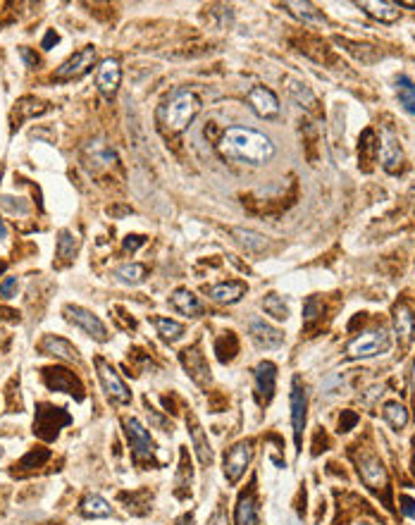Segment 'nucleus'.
<instances>
[{
    "instance_id": "f257e3e1",
    "label": "nucleus",
    "mask_w": 415,
    "mask_h": 525,
    "mask_svg": "<svg viewBox=\"0 0 415 525\" xmlns=\"http://www.w3.org/2000/svg\"><path fill=\"white\" fill-rule=\"evenodd\" d=\"M217 151L227 160L261 167L275 158V143H272L270 136H265L258 129L229 127L224 129L220 141H217Z\"/></svg>"
},
{
    "instance_id": "f03ea898",
    "label": "nucleus",
    "mask_w": 415,
    "mask_h": 525,
    "mask_svg": "<svg viewBox=\"0 0 415 525\" xmlns=\"http://www.w3.org/2000/svg\"><path fill=\"white\" fill-rule=\"evenodd\" d=\"M201 113V98L194 91H179L174 93L167 103H162L158 110V120L165 132L179 134L194 122L196 115Z\"/></svg>"
},
{
    "instance_id": "7ed1b4c3",
    "label": "nucleus",
    "mask_w": 415,
    "mask_h": 525,
    "mask_svg": "<svg viewBox=\"0 0 415 525\" xmlns=\"http://www.w3.org/2000/svg\"><path fill=\"white\" fill-rule=\"evenodd\" d=\"M70 422H72L70 413H65L63 408H56L51 404H38L36 406V420H33V432H36L41 440L53 442L58 437L60 427L70 425Z\"/></svg>"
},
{
    "instance_id": "20e7f679",
    "label": "nucleus",
    "mask_w": 415,
    "mask_h": 525,
    "mask_svg": "<svg viewBox=\"0 0 415 525\" xmlns=\"http://www.w3.org/2000/svg\"><path fill=\"white\" fill-rule=\"evenodd\" d=\"M122 425H125V432H127V440H129V447H132V454L136 461H148L153 463L155 459V442L151 440V435H148V430L141 425L136 418H125L122 420Z\"/></svg>"
},
{
    "instance_id": "39448f33",
    "label": "nucleus",
    "mask_w": 415,
    "mask_h": 525,
    "mask_svg": "<svg viewBox=\"0 0 415 525\" xmlns=\"http://www.w3.org/2000/svg\"><path fill=\"white\" fill-rule=\"evenodd\" d=\"M392 339L384 330H372L356 337L353 342L346 346V356L349 358H372L377 353H384L389 349Z\"/></svg>"
},
{
    "instance_id": "423d86ee",
    "label": "nucleus",
    "mask_w": 415,
    "mask_h": 525,
    "mask_svg": "<svg viewBox=\"0 0 415 525\" xmlns=\"http://www.w3.org/2000/svg\"><path fill=\"white\" fill-rule=\"evenodd\" d=\"M358 473L360 480L365 482V487H370L372 492H382L384 499L389 494V475H387V468L382 466V461L372 454H363L358 459Z\"/></svg>"
},
{
    "instance_id": "0eeeda50",
    "label": "nucleus",
    "mask_w": 415,
    "mask_h": 525,
    "mask_svg": "<svg viewBox=\"0 0 415 525\" xmlns=\"http://www.w3.org/2000/svg\"><path fill=\"white\" fill-rule=\"evenodd\" d=\"M93 63H96V48L84 46L81 51H77L74 56H70L63 65L58 67L56 74H53V79L56 81H74V79L84 77V74L93 67Z\"/></svg>"
},
{
    "instance_id": "6e6552de",
    "label": "nucleus",
    "mask_w": 415,
    "mask_h": 525,
    "mask_svg": "<svg viewBox=\"0 0 415 525\" xmlns=\"http://www.w3.org/2000/svg\"><path fill=\"white\" fill-rule=\"evenodd\" d=\"M96 370H98V380L103 392L110 397L115 404H129L132 401V392L125 385V380L120 378V373L107 363L105 358H96Z\"/></svg>"
},
{
    "instance_id": "1a4fd4ad",
    "label": "nucleus",
    "mask_w": 415,
    "mask_h": 525,
    "mask_svg": "<svg viewBox=\"0 0 415 525\" xmlns=\"http://www.w3.org/2000/svg\"><path fill=\"white\" fill-rule=\"evenodd\" d=\"M65 318L70 320L72 325H77L79 330H84L88 337H93L96 342H107L110 334H107V327L103 325V320L98 316H93L91 311L81 308V306H65Z\"/></svg>"
},
{
    "instance_id": "9d476101",
    "label": "nucleus",
    "mask_w": 415,
    "mask_h": 525,
    "mask_svg": "<svg viewBox=\"0 0 415 525\" xmlns=\"http://www.w3.org/2000/svg\"><path fill=\"white\" fill-rule=\"evenodd\" d=\"M253 459V445L251 442H236V445L224 454V477L232 485L241 480V475L246 473L248 463Z\"/></svg>"
},
{
    "instance_id": "9b49d317",
    "label": "nucleus",
    "mask_w": 415,
    "mask_h": 525,
    "mask_svg": "<svg viewBox=\"0 0 415 525\" xmlns=\"http://www.w3.org/2000/svg\"><path fill=\"white\" fill-rule=\"evenodd\" d=\"M43 382L53 392H65V394H72V397H77V399H84V385H81L77 375L70 373L67 368H46Z\"/></svg>"
},
{
    "instance_id": "f8f14e48",
    "label": "nucleus",
    "mask_w": 415,
    "mask_h": 525,
    "mask_svg": "<svg viewBox=\"0 0 415 525\" xmlns=\"http://www.w3.org/2000/svg\"><path fill=\"white\" fill-rule=\"evenodd\" d=\"M379 160H382V167L389 175H396L404 167V148H401L399 136L392 129H384L379 134Z\"/></svg>"
},
{
    "instance_id": "ddd939ff",
    "label": "nucleus",
    "mask_w": 415,
    "mask_h": 525,
    "mask_svg": "<svg viewBox=\"0 0 415 525\" xmlns=\"http://www.w3.org/2000/svg\"><path fill=\"white\" fill-rule=\"evenodd\" d=\"M289 399H291V425H294V442H296V449H301L303 427H305V411H308V397H305V390L301 387V380H298V378H294Z\"/></svg>"
},
{
    "instance_id": "4468645a",
    "label": "nucleus",
    "mask_w": 415,
    "mask_h": 525,
    "mask_svg": "<svg viewBox=\"0 0 415 525\" xmlns=\"http://www.w3.org/2000/svg\"><path fill=\"white\" fill-rule=\"evenodd\" d=\"M251 110H253L258 118H277L280 115V98L275 95V91H270L268 86H253L246 95Z\"/></svg>"
},
{
    "instance_id": "2eb2a0df",
    "label": "nucleus",
    "mask_w": 415,
    "mask_h": 525,
    "mask_svg": "<svg viewBox=\"0 0 415 525\" xmlns=\"http://www.w3.org/2000/svg\"><path fill=\"white\" fill-rule=\"evenodd\" d=\"M120 81H122L120 60L117 58H105L103 63L98 65V72H96V86H98V91L103 93L105 98L112 100L115 95H117Z\"/></svg>"
},
{
    "instance_id": "dca6fc26",
    "label": "nucleus",
    "mask_w": 415,
    "mask_h": 525,
    "mask_svg": "<svg viewBox=\"0 0 415 525\" xmlns=\"http://www.w3.org/2000/svg\"><path fill=\"white\" fill-rule=\"evenodd\" d=\"M179 358H182V365L187 368V373L191 375V380L196 382V385L206 387L210 382V365H208V360L201 353L199 346L194 344V346H189V349H184L179 353Z\"/></svg>"
},
{
    "instance_id": "f3484780",
    "label": "nucleus",
    "mask_w": 415,
    "mask_h": 525,
    "mask_svg": "<svg viewBox=\"0 0 415 525\" xmlns=\"http://www.w3.org/2000/svg\"><path fill=\"white\" fill-rule=\"evenodd\" d=\"M253 380H256V392L261 404L268 406L272 397H275V382H277V368L272 360H261L253 370Z\"/></svg>"
},
{
    "instance_id": "a211bd4d",
    "label": "nucleus",
    "mask_w": 415,
    "mask_h": 525,
    "mask_svg": "<svg viewBox=\"0 0 415 525\" xmlns=\"http://www.w3.org/2000/svg\"><path fill=\"white\" fill-rule=\"evenodd\" d=\"M187 427H189V435H191V442H194V449H196V456H199V461H201V466H210V463H213V447H210V442H208V435L203 432V427H201V422H199V418H196L194 413H189L187 415Z\"/></svg>"
},
{
    "instance_id": "6ab92c4d",
    "label": "nucleus",
    "mask_w": 415,
    "mask_h": 525,
    "mask_svg": "<svg viewBox=\"0 0 415 525\" xmlns=\"http://www.w3.org/2000/svg\"><path fill=\"white\" fill-rule=\"evenodd\" d=\"M248 334L256 342V346H261V349H277V346L284 342V334L277 330V327H272L265 323V320H258V318L251 320Z\"/></svg>"
},
{
    "instance_id": "aec40b11",
    "label": "nucleus",
    "mask_w": 415,
    "mask_h": 525,
    "mask_svg": "<svg viewBox=\"0 0 415 525\" xmlns=\"http://www.w3.org/2000/svg\"><path fill=\"white\" fill-rule=\"evenodd\" d=\"M38 351L46 353V356H56L63 360H70V363H79V351L67 342L63 337H56V334H46L38 342Z\"/></svg>"
},
{
    "instance_id": "412c9836",
    "label": "nucleus",
    "mask_w": 415,
    "mask_h": 525,
    "mask_svg": "<svg viewBox=\"0 0 415 525\" xmlns=\"http://www.w3.org/2000/svg\"><path fill=\"white\" fill-rule=\"evenodd\" d=\"M206 291L217 303H236L243 294H246V284L243 282H217L213 286H208Z\"/></svg>"
},
{
    "instance_id": "4be33fe9",
    "label": "nucleus",
    "mask_w": 415,
    "mask_h": 525,
    "mask_svg": "<svg viewBox=\"0 0 415 525\" xmlns=\"http://www.w3.org/2000/svg\"><path fill=\"white\" fill-rule=\"evenodd\" d=\"M356 5L363 12H367L370 17H375L384 24H392L399 19V5L396 3H387V0H363V3H356Z\"/></svg>"
},
{
    "instance_id": "5701e85b",
    "label": "nucleus",
    "mask_w": 415,
    "mask_h": 525,
    "mask_svg": "<svg viewBox=\"0 0 415 525\" xmlns=\"http://www.w3.org/2000/svg\"><path fill=\"white\" fill-rule=\"evenodd\" d=\"M169 303H172L174 311H179L182 316H189V318H199L203 313V303L199 301V296H196L194 291L184 289V286L169 296Z\"/></svg>"
},
{
    "instance_id": "b1692460",
    "label": "nucleus",
    "mask_w": 415,
    "mask_h": 525,
    "mask_svg": "<svg viewBox=\"0 0 415 525\" xmlns=\"http://www.w3.org/2000/svg\"><path fill=\"white\" fill-rule=\"evenodd\" d=\"M394 330H396L401 344H408L415 334V316L408 308V303H399L394 308Z\"/></svg>"
},
{
    "instance_id": "393cba45",
    "label": "nucleus",
    "mask_w": 415,
    "mask_h": 525,
    "mask_svg": "<svg viewBox=\"0 0 415 525\" xmlns=\"http://www.w3.org/2000/svg\"><path fill=\"white\" fill-rule=\"evenodd\" d=\"M234 521H236V525H261V509H258L253 492H243L239 497Z\"/></svg>"
},
{
    "instance_id": "a878e982",
    "label": "nucleus",
    "mask_w": 415,
    "mask_h": 525,
    "mask_svg": "<svg viewBox=\"0 0 415 525\" xmlns=\"http://www.w3.org/2000/svg\"><path fill=\"white\" fill-rule=\"evenodd\" d=\"M79 251V239L72 234L70 229H63L58 234V246H56V256H58V265H67L72 263V258L77 256Z\"/></svg>"
},
{
    "instance_id": "bb28decb",
    "label": "nucleus",
    "mask_w": 415,
    "mask_h": 525,
    "mask_svg": "<svg viewBox=\"0 0 415 525\" xmlns=\"http://www.w3.org/2000/svg\"><path fill=\"white\" fill-rule=\"evenodd\" d=\"M287 84H289L287 88H289L291 98H294L298 105L305 108L308 113H317V98L308 86L301 84V81H296V79H287Z\"/></svg>"
},
{
    "instance_id": "cd10ccee",
    "label": "nucleus",
    "mask_w": 415,
    "mask_h": 525,
    "mask_svg": "<svg viewBox=\"0 0 415 525\" xmlns=\"http://www.w3.org/2000/svg\"><path fill=\"white\" fill-rule=\"evenodd\" d=\"M148 270L144 268L141 263H127V265H120V268H115L112 277L117 279L122 284H129V286H136L141 284L146 279Z\"/></svg>"
},
{
    "instance_id": "c85d7f7f",
    "label": "nucleus",
    "mask_w": 415,
    "mask_h": 525,
    "mask_svg": "<svg viewBox=\"0 0 415 525\" xmlns=\"http://www.w3.org/2000/svg\"><path fill=\"white\" fill-rule=\"evenodd\" d=\"M284 8H287L296 19H301L303 24H325V22H327L322 12H320L315 5H310V3H287Z\"/></svg>"
},
{
    "instance_id": "c756f323",
    "label": "nucleus",
    "mask_w": 415,
    "mask_h": 525,
    "mask_svg": "<svg viewBox=\"0 0 415 525\" xmlns=\"http://www.w3.org/2000/svg\"><path fill=\"white\" fill-rule=\"evenodd\" d=\"M81 514L86 518H107L112 516V506L100 494H86L81 499Z\"/></svg>"
},
{
    "instance_id": "7c9ffc66",
    "label": "nucleus",
    "mask_w": 415,
    "mask_h": 525,
    "mask_svg": "<svg viewBox=\"0 0 415 525\" xmlns=\"http://www.w3.org/2000/svg\"><path fill=\"white\" fill-rule=\"evenodd\" d=\"M232 234L239 239V244L246 251H253V254H258V251H265V246H268V239H265L263 234H258V232L253 229H243V227H234Z\"/></svg>"
},
{
    "instance_id": "2f4dec72",
    "label": "nucleus",
    "mask_w": 415,
    "mask_h": 525,
    "mask_svg": "<svg viewBox=\"0 0 415 525\" xmlns=\"http://www.w3.org/2000/svg\"><path fill=\"white\" fill-rule=\"evenodd\" d=\"M384 420L389 422L394 430H404L408 425V408L399 401H387L384 404Z\"/></svg>"
},
{
    "instance_id": "473e14b6",
    "label": "nucleus",
    "mask_w": 415,
    "mask_h": 525,
    "mask_svg": "<svg viewBox=\"0 0 415 525\" xmlns=\"http://www.w3.org/2000/svg\"><path fill=\"white\" fill-rule=\"evenodd\" d=\"M396 95H399V103L404 105V110L415 118V84L408 77L396 79Z\"/></svg>"
},
{
    "instance_id": "72a5a7b5",
    "label": "nucleus",
    "mask_w": 415,
    "mask_h": 525,
    "mask_svg": "<svg viewBox=\"0 0 415 525\" xmlns=\"http://www.w3.org/2000/svg\"><path fill=\"white\" fill-rule=\"evenodd\" d=\"M153 325L165 342H177V339H182V334H184V325L177 323V320H172V318H153Z\"/></svg>"
},
{
    "instance_id": "f704fd0d",
    "label": "nucleus",
    "mask_w": 415,
    "mask_h": 525,
    "mask_svg": "<svg viewBox=\"0 0 415 525\" xmlns=\"http://www.w3.org/2000/svg\"><path fill=\"white\" fill-rule=\"evenodd\" d=\"M263 308L268 316H272L275 320H287L289 318V306L284 303V298L280 294H268L263 298Z\"/></svg>"
},
{
    "instance_id": "c9c22d12",
    "label": "nucleus",
    "mask_w": 415,
    "mask_h": 525,
    "mask_svg": "<svg viewBox=\"0 0 415 525\" xmlns=\"http://www.w3.org/2000/svg\"><path fill=\"white\" fill-rule=\"evenodd\" d=\"M86 155L91 160H96V167L107 165V162L115 160V151H110V148H107L103 141H91V143H88Z\"/></svg>"
},
{
    "instance_id": "e433bc0d",
    "label": "nucleus",
    "mask_w": 415,
    "mask_h": 525,
    "mask_svg": "<svg viewBox=\"0 0 415 525\" xmlns=\"http://www.w3.org/2000/svg\"><path fill=\"white\" fill-rule=\"evenodd\" d=\"M48 459H51V452H48V449H31V452L26 454L22 461L15 463V468H19V470L41 468V466H43V463L48 461Z\"/></svg>"
},
{
    "instance_id": "4c0bfd02",
    "label": "nucleus",
    "mask_w": 415,
    "mask_h": 525,
    "mask_svg": "<svg viewBox=\"0 0 415 525\" xmlns=\"http://www.w3.org/2000/svg\"><path fill=\"white\" fill-rule=\"evenodd\" d=\"M320 316H322V303H320V298L317 296H308V298H305V303H303V325L310 327Z\"/></svg>"
},
{
    "instance_id": "58836bf2",
    "label": "nucleus",
    "mask_w": 415,
    "mask_h": 525,
    "mask_svg": "<svg viewBox=\"0 0 415 525\" xmlns=\"http://www.w3.org/2000/svg\"><path fill=\"white\" fill-rule=\"evenodd\" d=\"M17 110L22 118H31V115H41L46 110V103H41L36 98H22L17 103Z\"/></svg>"
},
{
    "instance_id": "ea45409f",
    "label": "nucleus",
    "mask_w": 415,
    "mask_h": 525,
    "mask_svg": "<svg viewBox=\"0 0 415 525\" xmlns=\"http://www.w3.org/2000/svg\"><path fill=\"white\" fill-rule=\"evenodd\" d=\"M356 422H358L356 413H353V411H342V418H339V430H342V432H349Z\"/></svg>"
},
{
    "instance_id": "a19ab883",
    "label": "nucleus",
    "mask_w": 415,
    "mask_h": 525,
    "mask_svg": "<svg viewBox=\"0 0 415 525\" xmlns=\"http://www.w3.org/2000/svg\"><path fill=\"white\" fill-rule=\"evenodd\" d=\"M15 289H17V277H5L3 282H0V296H5V298L15 296Z\"/></svg>"
},
{
    "instance_id": "79ce46f5",
    "label": "nucleus",
    "mask_w": 415,
    "mask_h": 525,
    "mask_svg": "<svg viewBox=\"0 0 415 525\" xmlns=\"http://www.w3.org/2000/svg\"><path fill=\"white\" fill-rule=\"evenodd\" d=\"M144 241H146V239L141 236V234H129V236L125 239V251H136Z\"/></svg>"
},
{
    "instance_id": "37998d69",
    "label": "nucleus",
    "mask_w": 415,
    "mask_h": 525,
    "mask_svg": "<svg viewBox=\"0 0 415 525\" xmlns=\"http://www.w3.org/2000/svg\"><path fill=\"white\" fill-rule=\"evenodd\" d=\"M401 511H404V514L408 516V518H415V501L411 499V497H401Z\"/></svg>"
},
{
    "instance_id": "c03bdc74",
    "label": "nucleus",
    "mask_w": 415,
    "mask_h": 525,
    "mask_svg": "<svg viewBox=\"0 0 415 525\" xmlns=\"http://www.w3.org/2000/svg\"><path fill=\"white\" fill-rule=\"evenodd\" d=\"M208 525H232V523H229L227 514H224V511L220 509V511H215V514H213V518H210Z\"/></svg>"
},
{
    "instance_id": "a18cd8bd",
    "label": "nucleus",
    "mask_w": 415,
    "mask_h": 525,
    "mask_svg": "<svg viewBox=\"0 0 415 525\" xmlns=\"http://www.w3.org/2000/svg\"><path fill=\"white\" fill-rule=\"evenodd\" d=\"M53 43H58V33L56 31H48V33H46V38H43V48L48 51Z\"/></svg>"
},
{
    "instance_id": "49530a36",
    "label": "nucleus",
    "mask_w": 415,
    "mask_h": 525,
    "mask_svg": "<svg viewBox=\"0 0 415 525\" xmlns=\"http://www.w3.org/2000/svg\"><path fill=\"white\" fill-rule=\"evenodd\" d=\"M22 58H24L31 67H36V65H38V60H36V58H31V53L26 51V48H22Z\"/></svg>"
},
{
    "instance_id": "de8ad7c7",
    "label": "nucleus",
    "mask_w": 415,
    "mask_h": 525,
    "mask_svg": "<svg viewBox=\"0 0 415 525\" xmlns=\"http://www.w3.org/2000/svg\"><path fill=\"white\" fill-rule=\"evenodd\" d=\"M177 525H194V516H184Z\"/></svg>"
},
{
    "instance_id": "09e8293b",
    "label": "nucleus",
    "mask_w": 415,
    "mask_h": 525,
    "mask_svg": "<svg viewBox=\"0 0 415 525\" xmlns=\"http://www.w3.org/2000/svg\"><path fill=\"white\" fill-rule=\"evenodd\" d=\"M5 236H8V227H5V222L0 220V241H3Z\"/></svg>"
},
{
    "instance_id": "8fccbe9b",
    "label": "nucleus",
    "mask_w": 415,
    "mask_h": 525,
    "mask_svg": "<svg viewBox=\"0 0 415 525\" xmlns=\"http://www.w3.org/2000/svg\"><path fill=\"white\" fill-rule=\"evenodd\" d=\"M413 380H411V390H413V394H415V360H413Z\"/></svg>"
}]
</instances>
